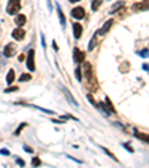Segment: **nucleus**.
I'll list each match as a JSON object with an SVG mask.
<instances>
[{
    "label": "nucleus",
    "instance_id": "1",
    "mask_svg": "<svg viewBox=\"0 0 149 168\" xmlns=\"http://www.w3.org/2000/svg\"><path fill=\"white\" fill-rule=\"evenodd\" d=\"M84 76L86 79V82H88V88H90V89L91 91L97 89V79L94 77L93 66L88 63V61H85V63H84Z\"/></svg>",
    "mask_w": 149,
    "mask_h": 168
},
{
    "label": "nucleus",
    "instance_id": "2",
    "mask_svg": "<svg viewBox=\"0 0 149 168\" xmlns=\"http://www.w3.org/2000/svg\"><path fill=\"white\" fill-rule=\"evenodd\" d=\"M21 9V0H11L9 5H7V14L9 15H16Z\"/></svg>",
    "mask_w": 149,
    "mask_h": 168
},
{
    "label": "nucleus",
    "instance_id": "3",
    "mask_svg": "<svg viewBox=\"0 0 149 168\" xmlns=\"http://www.w3.org/2000/svg\"><path fill=\"white\" fill-rule=\"evenodd\" d=\"M27 68L30 72H34L36 70V66H34V49L29 51V55H27Z\"/></svg>",
    "mask_w": 149,
    "mask_h": 168
},
{
    "label": "nucleus",
    "instance_id": "4",
    "mask_svg": "<svg viewBox=\"0 0 149 168\" xmlns=\"http://www.w3.org/2000/svg\"><path fill=\"white\" fill-rule=\"evenodd\" d=\"M73 60L76 61V63H84V61H85V54H84L79 48H75L73 49Z\"/></svg>",
    "mask_w": 149,
    "mask_h": 168
},
{
    "label": "nucleus",
    "instance_id": "5",
    "mask_svg": "<svg viewBox=\"0 0 149 168\" xmlns=\"http://www.w3.org/2000/svg\"><path fill=\"white\" fill-rule=\"evenodd\" d=\"M72 16H73V18H76V20H82L85 16V9H84V7H81V6L75 7V9L72 11Z\"/></svg>",
    "mask_w": 149,
    "mask_h": 168
},
{
    "label": "nucleus",
    "instance_id": "6",
    "mask_svg": "<svg viewBox=\"0 0 149 168\" xmlns=\"http://www.w3.org/2000/svg\"><path fill=\"white\" fill-rule=\"evenodd\" d=\"M15 51H16V46L14 45V43H7L6 45V48H5V51H3V54H5V57H12L14 54H15Z\"/></svg>",
    "mask_w": 149,
    "mask_h": 168
},
{
    "label": "nucleus",
    "instance_id": "7",
    "mask_svg": "<svg viewBox=\"0 0 149 168\" xmlns=\"http://www.w3.org/2000/svg\"><path fill=\"white\" fill-rule=\"evenodd\" d=\"M12 37L15 39V40H22L24 37H25V31H24V28H15L14 31H12Z\"/></svg>",
    "mask_w": 149,
    "mask_h": 168
},
{
    "label": "nucleus",
    "instance_id": "8",
    "mask_svg": "<svg viewBox=\"0 0 149 168\" xmlns=\"http://www.w3.org/2000/svg\"><path fill=\"white\" fill-rule=\"evenodd\" d=\"M81 34H82V25L79 22H75L73 24V36H75V39H79Z\"/></svg>",
    "mask_w": 149,
    "mask_h": 168
},
{
    "label": "nucleus",
    "instance_id": "9",
    "mask_svg": "<svg viewBox=\"0 0 149 168\" xmlns=\"http://www.w3.org/2000/svg\"><path fill=\"white\" fill-rule=\"evenodd\" d=\"M112 24H113V20H109L107 22H104V25H103V28H100L97 33H95V34H97V36H99V34H104V33H106L110 27H112Z\"/></svg>",
    "mask_w": 149,
    "mask_h": 168
},
{
    "label": "nucleus",
    "instance_id": "10",
    "mask_svg": "<svg viewBox=\"0 0 149 168\" xmlns=\"http://www.w3.org/2000/svg\"><path fill=\"white\" fill-rule=\"evenodd\" d=\"M133 9L134 11H146L148 9V0H143L142 3H136L133 6Z\"/></svg>",
    "mask_w": 149,
    "mask_h": 168
},
{
    "label": "nucleus",
    "instance_id": "11",
    "mask_svg": "<svg viewBox=\"0 0 149 168\" xmlns=\"http://www.w3.org/2000/svg\"><path fill=\"white\" fill-rule=\"evenodd\" d=\"M25 21H27L25 15H15V24L18 25L20 28H21V25H24V24H25Z\"/></svg>",
    "mask_w": 149,
    "mask_h": 168
},
{
    "label": "nucleus",
    "instance_id": "12",
    "mask_svg": "<svg viewBox=\"0 0 149 168\" xmlns=\"http://www.w3.org/2000/svg\"><path fill=\"white\" fill-rule=\"evenodd\" d=\"M14 81H15V72L14 70H9V72H7V76H6V82L11 85Z\"/></svg>",
    "mask_w": 149,
    "mask_h": 168
},
{
    "label": "nucleus",
    "instance_id": "13",
    "mask_svg": "<svg viewBox=\"0 0 149 168\" xmlns=\"http://www.w3.org/2000/svg\"><path fill=\"white\" fill-rule=\"evenodd\" d=\"M100 6H101V0H93V3H91V9L95 12V11H99L100 9Z\"/></svg>",
    "mask_w": 149,
    "mask_h": 168
},
{
    "label": "nucleus",
    "instance_id": "14",
    "mask_svg": "<svg viewBox=\"0 0 149 168\" xmlns=\"http://www.w3.org/2000/svg\"><path fill=\"white\" fill-rule=\"evenodd\" d=\"M58 20H60V22H61V25H66V18H64V15H63V11H61V7L58 6Z\"/></svg>",
    "mask_w": 149,
    "mask_h": 168
},
{
    "label": "nucleus",
    "instance_id": "15",
    "mask_svg": "<svg viewBox=\"0 0 149 168\" xmlns=\"http://www.w3.org/2000/svg\"><path fill=\"white\" fill-rule=\"evenodd\" d=\"M104 103H106V106H107V109H109V113H116V110H115V109H113V104L110 103V100L107 98V97H106V98H104Z\"/></svg>",
    "mask_w": 149,
    "mask_h": 168
},
{
    "label": "nucleus",
    "instance_id": "16",
    "mask_svg": "<svg viewBox=\"0 0 149 168\" xmlns=\"http://www.w3.org/2000/svg\"><path fill=\"white\" fill-rule=\"evenodd\" d=\"M75 76H76V79L78 81H82V68L81 67H76V70H75Z\"/></svg>",
    "mask_w": 149,
    "mask_h": 168
},
{
    "label": "nucleus",
    "instance_id": "17",
    "mask_svg": "<svg viewBox=\"0 0 149 168\" xmlns=\"http://www.w3.org/2000/svg\"><path fill=\"white\" fill-rule=\"evenodd\" d=\"M95 42H97V34H94V36H93V39H91V42H90V45H88V49H90V51H93V49H94Z\"/></svg>",
    "mask_w": 149,
    "mask_h": 168
},
{
    "label": "nucleus",
    "instance_id": "18",
    "mask_svg": "<svg viewBox=\"0 0 149 168\" xmlns=\"http://www.w3.org/2000/svg\"><path fill=\"white\" fill-rule=\"evenodd\" d=\"M64 92H66V95L69 97V101H70V103H72L73 106H76V107H78V101H76V100L73 98V97H72V95H70V94H69V91H67V89H64Z\"/></svg>",
    "mask_w": 149,
    "mask_h": 168
},
{
    "label": "nucleus",
    "instance_id": "19",
    "mask_svg": "<svg viewBox=\"0 0 149 168\" xmlns=\"http://www.w3.org/2000/svg\"><path fill=\"white\" fill-rule=\"evenodd\" d=\"M122 6H124V3H122V2H119V3H116V5H113V7L110 9V14H115L116 9H119V7H122Z\"/></svg>",
    "mask_w": 149,
    "mask_h": 168
},
{
    "label": "nucleus",
    "instance_id": "20",
    "mask_svg": "<svg viewBox=\"0 0 149 168\" xmlns=\"http://www.w3.org/2000/svg\"><path fill=\"white\" fill-rule=\"evenodd\" d=\"M25 127H27V123H25V122H24V123H21V125H20L18 128H16V131L14 132V134H15V135H20V132H21V129H22V128H25Z\"/></svg>",
    "mask_w": 149,
    "mask_h": 168
},
{
    "label": "nucleus",
    "instance_id": "21",
    "mask_svg": "<svg viewBox=\"0 0 149 168\" xmlns=\"http://www.w3.org/2000/svg\"><path fill=\"white\" fill-rule=\"evenodd\" d=\"M101 149H103V150H104V152H106V153H107V156H110V158H112V159H115V161H118V158H116V156H115V155H113V153H112V152H110V150H107V149H106V147H101Z\"/></svg>",
    "mask_w": 149,
    "mask_h": 168
},
{
    "label": "nucleus",
    "instance_id": "22",
    "mask_svg": "<svg viewBox=\"0 0 149 168\" xmlns=\"http://www.w3.org/2000/svg\"><path fill=\"white\" fill-rule=\"evenodd\" d=\"M31 164H33V167H39V165H40L42 162H40V159H39V158H33Z\"/></svg>",
    "mask_w": 149,
    "mask_h": 168
},
{
    "label": "nucleus",
    "instance_id": "23",
    "mask_svg": "<svg viewBox=\"0 0 149 168\" xmlns=\"http://www.w3.org/2000/svg\"><path fill=\"white\" fill-rule=\"evenodd\" d=\"M134 134H136V137H139L140 140H145L146 143H148V135H145V134L142 135V134H139V132H134Z\"/></svg>",
    "mask_w": 149,
    "mask_h": 168
},
{
    "label": "nucleus",
    "instance_id": "24",
    "mask_svg": "<svg viewBox=\"0 0 149 168\" xmlns=\"http://www.w3.org/2000/svg\"><path fill=\"white\" fill-rule=\"evenodd\" d=\"M30 79H31V76H30V75H22V76L20 77V81H21V82H24V81H30Z\"/></svg>",
    "mask_w": 149,
    "mask_h": 168
},
{
    "label": "nucleus",
    "instance_id": "25",
    "mask_svg": "<svg viewBox=\"0 0 149 168\" xmlns=\"http://www.w3.org/2000/svg\"><path fill=\"white\" fill-rule=\"evenodd\" d=\"M11 91H18V88L16 86H11V88H6L5 92H11Z\"/></svg>",
    "mask_w": 149,
    "mask_h": 168
},
{
    "label": "nucleus",
    "instance_id": "26",
    "mask_svg": "<svg viewBox=\"0 0 149 168\" xmlns=\"http://www.w3.org/2000/svg\"><path fill=\"white\" fill-rule=\"evenodd\" d=\"M88 100H90V101H91V104H93V106H94V107H97V103H95V101H94V98H93V95H91V94H90V95H88Z\"/></svg>",
    "mask_w": 149,
    "mask_h": 168
},
{
    "label": "nucleus",
    "instance_id": "27",
    "mask_svg": "<svg viewBox=\"0 0 149 168\" xmlns=\"http://www.w3.org/2000/svg\"><path fill=\"white\" fill-rule=\"evenodd\" d=\"M22 149L25 150V152H29V153H33V149H31V147H29V146H25V144L22 146Z\"/></svg>",
    "mask_w": 149,
    "mask_h": 168
},
{
    "label": "nucleus",
    "instance_id": "28",
    "mask_svg": "<svg viewBox=\"0 0 149 168\" xmlns=\"http://www.w3.org/2000/svg\"><path fill=\"white\" fill-rule=\"evenodd\" d=\"M16 164H18L20 167H25V162L22 161V159H20V158H18V159H16Z\"/></svg>",
    "mask_w": 149,
    "mask_h": 168
},
{
    "label": "nucleus",
    "instance_id": "29",
    "mask_svg": "<svg viewBox=\"0 0 149 168\" xmlns=\"http://www.w3.org/2000/svg\"><path fill=\"white\" fill-rule=\"evenodd\" d=\"M139 54L142 55V57H145V58H146V57H148V49H143V51H140Z\"/></svg>",
    "mask_w": 149,
    "mask_h": 168
},
{
    "label": "nucleus",
    "instance_id": "30",
    "mask_svg": "<svg viewBox=\"0 0 149 168\" xmlns=\"http://www.w3.org/2000/svg\"><path fill=\"white\" fill-rule=\"evenodd\" d=\"M122 146H124V147H125V149L128 150V152H131V153H133V147H130V146H128L127 143H124V144H122Z\"/></svg>",
    "mask_w": 149,
    "mask_h": 168
},
{
    "label": "nucleus",
    "instance_id": "31",
    "mask_svg": "<svg viewBox=\"0 0 149 168\" xmlns=\"http://www.w3.org/2000/svg\"><path fill=\"white\" fill-rule=\"evenodd\" d=\"M0 153L2 155H9V150L7 149H0Z\"/></svg>",
    "mask_w": 149,
    "mask_h": 168
},
{
    "label": "nucleus",
    "instance_id": "32",
    "mask_svg": "<svg viewBox=\"0 0 149 168\" xmlns=\"http://www.w3.org/2000/svg\"><path fill=\"white\" fill-rule=\"evenodd\" d=\"M40 40H42V46L46 48V43H45V37H43V34H40Z\"/></svg>",
    "mask_w": 149,
    "mask_h": 168
},
{
    "label": "nucleus",
    "instance_id": "33",
    "mask_svg": "<svg viewBox=\"0 0 149 168\" xmlns=\"http://www.w3.org/2000/svg\"><path fill=\"white\" fill-rule=\"evenodd\" d=\"M52 48H54V51H58V46H57V42L55 40L52 42Z\"/></svg>",
    "mask_w": 149,
    "mask_h": 168
},
{
    "label": "nucleus",
    "instance_id": "34",
    "mask_svg": "<svg viewBox=\"0 0 149 168\" xmlns=\"http://www.w3.org/2000/svg\"><path fill=\"white\" fill-rule=\"evenodd\" d=\"M70 2H79V0H70Z\"/></svg>",
    "mask_w": 149,
    "mask_h": 168
}]
</instances>
